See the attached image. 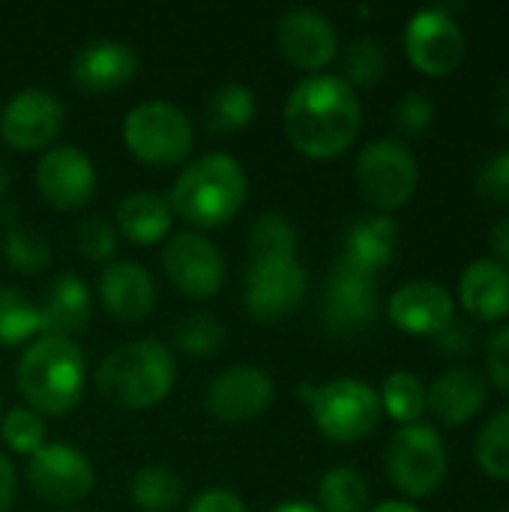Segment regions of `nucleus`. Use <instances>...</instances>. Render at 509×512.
I'll return each mask as SVG.
<instances>
[{
  "mask_svg": "<svg viewBox=\"0 0 509 512\" xmlns=\"http://www.w3.org/2000/svg\"><path fill=\"white\" fill-rule=\"evenodd\" d=\"M6 192H9V168L0 162V198H3Z\"/></svg>",
  "mask_w": 509,
  "mask_h": 512,
  "instance_id": "48",
  "label": "nucleus"
},
{
  "mask_svg": "<svg viewBox=\"0 0 509 512\" xmlns=\"http://www.w3.org/2000/svg\"><path fill=\"white\" fill-rule=\"evenodd\" d=\"M396 249H399V225L393 216L378 213V216L357 219L345 231V243H342L339 258H345V261H351L369 273H381L396 258Z\"/></svg>",
  "mask_w": 509,
  "mask_h": 512,
  "instance_id": "24",
  "label": "nucleus"
},
{
  "mask_svg": "<svg viewBox=\"0 0 509 512\" xmlns=\"http://www.w3.org/2000/svg\"><path fill=\"white\" fill-rule=\"evenodd\" d=\"M36 189L54 210H81L96 192V165L72 144L48 147L36 162Z\"/></svg>",
  "mask_w": 509,
  "mask_h": 512,
  "instance_id": "15",
  "label": "nucleus"
},
{
  "mask_svg": "<svg viewBox=\"0 0 509 512\" xmlns=\"http://www.w3.org/2000/svg\"><path fill=\"white\" fill-rule=\"evenodd\" d=\"M504 512H509V510H504Z\"/></svg>",
  "mask_w": 509,
  "mask_h": 512,
  "instance_id": "51",
  "label": "nucleus"
},
{
  "mask_svg": "<svg viewBox=\"0 0 509 512\" xmlns=\"http://www.w3.org/2000/svg\"><path fill=\"white\" fill-rule=\"evenodd\" d=\"M321 512H369V486L360 471L348 465L330 468L318 483Z\"/></svg>",
  "mask_w": 509,
  "mask_h": 512,
  "instance_id": "30",
  "label": "nucleus"
},
{
  "mask_svg": "<svg viewBox=\"0 0 509 512\" xmlns=\"http://www.w3.org/2000/svg\"><path fill=\"white\" fill-rule=\"evenodd\" d=\"M432 339H435L438 351L447 354V357H465V354L474 348V330H471L465 321H459V318H453V321H450L441 333H435Z\"/></svg>",
  "mask_w": 509,
  "mask_h": 512,
  "instance_id": "41",
  "label": "nucleus"
},
{
  "mask_svg": "<svg viewBox=\"0 0 509 512\" xmlns=\"http://www.w3.org/2000/svg\"><path fill=\"white\" fill-rule=\"evenodd\" d=\"M99 300L111 318L123 324H138L156 312L159 291L153 276L141 264L111 261L99 273Z\"/></svg>",
  "mask_w": 509,
  "mask_h": 512,
  "instance_id": "20",
  "label": "nucleus"
},
{
  "mask_svg": "<svg viewBox=\"0 0 509 512\" xmlns=\"http://www.w3.org/2000/svg\"><path fill=\"white\" fill-rule=\"evenodd\" d=\"M57 512H69V510H57Z\"/></svg>",
  "mask_w": 509,
  "mask_h": 512,
  "instance_id": "50",
  "label": "nucleus"
},
{
  "mask_svg": "<svg viewBox=\"0 0 509 512\" xmlns=\"http://www.w3.org/2000/svg\"><path fill=\"white\" fill-rule=\"evenodd\" d=\"M315 429L336 444H357L381 426L378 390L360 378H333L321 387H300Z\"/></svg>",
  "mask_w": 509,
  "mask_h": 512,
  "instance_id": "5",
  "label": "nucleus"
},
{
  "mask_svg": "<svg viewBox=\"0 0 509 512\" xmlns=\"http://www.w3.org/2000/svg\"><path fill=\"white\" fill-rule=\"evenodd\" d=\"M285 138L306 159H336L360 135L363 108L357 90L339 75H309L285 99Z\"/></svg>",
  "mask_w": 509,
  "mask_h": 512,
  "instance_id": "1",
  "label": "nucleus"
},
{
  "mask_svg": "<svg viewBox=\"0 0 509 512\" xmlns=\"http://www.w3.org/2000/svg\"><path fill=\"white\" fill-rule=\"evenodd\" d=\"M249 252L258 258H297V228L282 213H261L249 228Z\"/></svg>",
  "mask_w": 509,
  "mask_h": 512,
  "instance_id": "31",
  "label": "nucleus"
},
{
  "mask_svg": "<svg viewBox=\"0 0 509 512\" xmlns=\"http://www.w3.org/2000/svg\"><path fill=\"white\" fill-rule=\"evenodd\" d=\"M6 261L18 273H39L51 264V246L30 228H12L6 234Z\"/></svg>",
  "mask_w": 509,
  "mask_h": 512,
  "instance_id": "36",
  "label": "nucleus"
},
{
  "mask_svg": "<svg viewBox=\"0 0 509 512\" xmlns=\"http://www.w3.org/2000/svg\"><path fill=\"white\" fill-rule=\"evenodd\" d=\"M486 369H489V381L509 396V324L489 336Z\"/></svg>",
  "mask_w": 509,
  "mask_h": 512,
  "instance_id": "40",
  "label": "nucleus"
},
{
  "mask_svg": "<svg viewBox=\"0 0 509 512\" xmlns=\"http://www.w3.org/2000/svg\"><path fill=\"white\" fill-rule=\"evenodd\" d=\"M387 72V54L384 45L378 39H354L345 51H342V81L357 87H372L384 78Z\"/></svg>",
  "mask_w": 509,
  "mask_h": 512,
  "instance_id": "34",
  "label": "nucleus"
},
{
  "mask_svg": "<svg viewBox=\"0 0 509 512\" xmlns=\"http://www.w3.org/2000/svg\"><path fill=\"white\" fill-rule=\"evenodd\" d=\"M186 512H249L246 501L231 489H207L201 492Z\"/></svg>",
  "mask_w": 509,
  "mask_h": 512,
  "instance_id": "42",
  "label": "nucleus"
},
{
  "mask_svg": "<svg viewBox=\"0 0 509 512\" xmlns=\"http://www.w3.org/2000/svg\"><path fill=\"white\" fill-rule=\"evenodd\" d=\"M177 381V360L159 339H135L117 345L96 369L99 393L123 411H147L162 405Z\"/></svg>",
  "mask_w": 509,
  "mask_h": 512,
  "instance_id": "4",
  "label": "nucleus"
},
{
  "mask_svg": "<svg viewBox=\"0 0 509 512\" xmlns=\"http://www.w3.org/2000/svg\"><path fill=\"white\" fill-rule=\"evenodd\" d=\"M0 417H3V405H0Z\"/></svg>",
  "mask_w": 509,
  "mask_h": 512,
  "instance_id": "49",
  "label": "nucleus"
},
{
  "mask_svg": "<svg viewBox=\"0 0 509 512\" xmlns=\"http://www.w3.org/2000/svg\"><path fill=\"white\" fill-rule=\"evenodd\" d=\"M24 477L39 501L66 507L84 501L93 492L96 468L84 450L63 441H51L27 459Z\"/></svg>",
  "mask_w": 509,
  "mask_h": 512,
  "instance_id": "9",
  "label": "nucleus"
},
{
  "mask_svg": "<svg viewBox=\"0 0 509 512\" xmlns=\"http://www.w3.org/2000/svg\"><path fill=\"white\" fill-rule=\"evenodd\" d=\"M258 114L255 93L246 84H222L210 93L207 99V129L219 135H231L246 129Z\"/></svg>",
  "mask_w": 509,
  "mask_h": 512,
  "instance_id": "27",
  "label": "nucleus"
},
{
  "mask_svg": "<svg viewBox=\"0 0 509 512\" xmlns=\"http://www.w3.org/2000/svg\"><path fill=\"white\" fill-rule=\"evenodd\" d=\"M477 195L492 204V207H507L509 204V150L492 153L474 177Z\"/></svg>",
  "mask_w": 509,
  "mask_h": 512,
  "instance_id": "38",
  "label": "nucleus"
},
{
  "mask_svg": "<svg viewBox=\"0 0 509 512\" xmlns=\"http://www.w3.org/2000/svg\"><path fill=\"white\" fill-rule=\"evenodd\" d=\"M276 399L273 378L258 366H231L204 390V408L222 423H246L270 411Z\"/></svg>",
  "mask_w": 509,
  "mask_h": 512,
  "instance_id": "16",
  "label": "nucleus"
},
{
  "mask_svg": "<svg viewBox=\"0 0 509 512\" xmlns=\"http://www.w3.org/2000/svg\"><path fill=\"white\" fill-rule=\"evenodd\" d=\"M15 381L27 408L45 417H66L84 396V351L69 336H36L18 360Z\"/></svg>",
  "mask_w": 509,
  "mask_h": 512,
  "instance_id": "2",
  "label": "nucleus"
},
{
  "mask_svg": "<svg viewBox=\"0 0 509 512\" xmlns=\"http://www.w3.org/2000/svg\"><path fill=\"white\" fill-rule=\"evenodd\" d=\"M468 42L459 27V21L435 6V9H420L408 18L405 24V54L411 66L429 78H444L459 63L465 60Z\"/></svg>",
  "mask_w": 509,
  "mask_h": 512,
  "instance_id": "13",
  "label": "nucleus"
},
{
  "mask_svg": "<svg viewBox=\"0 0 509 512\" xmlns=\"http://www.w3.org/2000/svg\"><path fill=\"white\" fill-rule=\"evenodd\" d=\"M369 512H420L414 504H408V501H384V504H378V507H372Z\"/></svg>",
  "mask_w": 509,
  "mask_h": 512,
  "instance_id": "47",
  "label": "nucleus"
},
{
  "mask_svg": "<svg viewBox=\"0 0 509 512\" xmlns=\"http://www.w3.org/2000/svg\"><path fill=\"white\" fill-rule=\"evenodd\" d=\"M306 267L297 258H258L246 270L243 303L252 321L276 324L306 297Z\"/></svg>",
  "mask_w": 509,
  "mask_h": 512,
  "instance_id": "11",
  "label": "nucleus"
},
{
  "mask_svg": "<svg viewBox=\"0 0 509 512\" xmlns=\"http://www.w3.org/2000/svg\"><path fill=\"white\" fill-rule=\"evenodd\" d=\"M18 495V474L9 456L0 453V512H12Z\"/></svg>",
  "mask_w": 509,
  "mask_h": 512,
  "instance_id": "43",
  "label": "nucleus"
},
{
  "mask_svg": "<svg viewBox=\"0 0 509 512\" xmlns=\"http://www.w3.org/2000/svg\"><path fill=\"white\" fill-rule=\"evenodd\" d=\"M36 336H42V318L36 300H30L24 291L12 285H0V345H30Z\"/></svg>",
  "mask_w": 509,
  "mask_h": 512,
  "instance_id": "28",
  "label": "nucleus"
},
{
  "mask_svg": "<svg viewBox=\"0 0 509 512\" xmlns=\"http://www.w3.org/2000/svg\"><path fill=\"white\" fill-rule=\"evenodd\" d=\"M138 69H141V57L132 45L117 39H93L75 51L69 75L81 93L108 96L132 84Z\"/></svg>",
  "mask_w": 509,
  "mask_h": 512,
  "instance_id": "18",
  "label": "nucleus"
},
{
  "mask_svg": "<svg viewBox=\"0 0 509 512\" xmlns=\"http://www.w3.org/2000/svg\"><path fill=\"white\" fill-rule=\"evenodd\" d=\"M495 114H498V123L509 129V78L501 81L495 90Z\"/></svg>",
  "mask_w": 509,
  "mask_h": 512,
  "instance_id": "45",
  "label": "nucleus"
},
{
  "mask_svg": "<svg viewBox=\"0 0 509 512\" xmlns=\"http://www.w3.org/2000/svg\"><path fill=\"white\" fill-rule=\"evenodd\" d=\"M432 123H435V105H432V99L426 93L411 90L393 108V126L405 138H417V135L429 132Z\"/></svg>",
  "mask_w": 509,
  "mask_h": 512,
  "instance_id": "39",
  "label": "nucleus"
},
{
  "mask_svg": "<svg viewBox=\"0 0 509 512\" xmlns=\"http://www.w3.org/2000/svg\"><path fill=\"white\" fill-rule=\"evenodd\" d=\"M489 246L495 252V261L509 270V216H504L492 231H489Z\"/></svg>",
  "mask_w": 509,
  "mask_h": 512,
  "instance_id": "44",
  "label": "nucleus"
},
{
  "mask_svg": "<svg viewBox=\"0 0 509 512\" xmlns=\"http://www.w3.org/2000/svg\"><path fill=\"white\" fill-rule=\"evenodd\" d=\"M162 270L171 288L189 300H210L225 285V255L198 231H180L165 240Z\"/></svg>",
  "mask_w": 509,
  "mask_h": 512,
  "instance_id": "10",
  "label": "nucleus"
},
{
  "mask_svg": "<svg viewBox=\"0 0 509 512\" xmlns=\"http://www.w3.org/2000/svg\"><path fill=\"white\" fill-rule=\"evenodd\" d=\"M270 512H321L315 504H309V501H282V504H276Z\"/></svg>",
  "mask_w": 509,
  "mask_h": 512,
  "instance_id": "46",
  "label": "nucleus"
},
{
  "mask_svg": "<svg viewBox=\"0 0 509 512\" xmlns=\"http://www.w3.org/2000/svg\"><path fill=\"white\" fill-rule=\"evenodd\" d=\"M378 315V273L339 258L324 285V324L333 333L354 336L372 327Z\"/></svg>",
  "mask_w": 509,
  "mask_h": 512,
  "instance_id": "14",
  "label": "nucleus"
},
{
  "mask_svg": "<svg viewBox=\"0 0 509 512\" xmlns=\"http://www.w3.org/2000/svg\"><path fill=\"white\" fill-rule=\"evenodd\" d=\"M171 204L156 192H129L114 210V228L135 246H156L171 234Z\"/></svg>",
  "mask_w": 509,
  "mask_h": 512,
  "instance_id": "25",
  "label": "nucleus"
},
{
  "mask_svg": "<svg viewBox=\"0 0 509 512\" xmlns=\"http://www.w3.org/2000/svg\"><path fill=\"white\" fill-rule=\"evenodd\" d=\"M387 318L408 336H435L456 318V303L441 282L414 279L390 294Z\"/></svg>",
  "mask_w": 509,
  "mask_h": 512,
  "instance_id": "19",
  "label": "nucleus"
},
{
  "mask_svg": "<svg viewBox=\"0 0 509 512\" xmlns=\"http://www.w3.org/2000/svg\"><path fill=\"white\" fill-rule=\"evenodd\" d=\"M39 306L42 336H69L84 330L93 312V294L75 273H60L48 282Z\"/></svg>",
  "mask_w": 509,
  "mask_h": 512,
  "instance_id": "23",
  "label": "nucleus"
},
{
  "mask_svg": "<svg viewBox=\"0 0 509 512\" xmlns=\"http://www.w3.org/2000/svg\"><path fill=\"white\" fill-rule=\"evenodd\" d=\"M378 399H381V411L399 426H414L429 411L426 384L414 372H405V369L384 378Z\"/></svg>",
  "mask_w": 509,
  "mask_h": 512,
  "instance_id": "29",
  "label": "nucleus"
},
{
  "mask_svg": "<svg viewBox=\"0 0 509 512\" xmlns=\"http://www.w3.org/2000/svg\"><path fill=\"white\" fill-rule=\"evenodd\" d=\"M276 45L291 66L303 72H321L339 54V33L324 12L291 9L276 24Z\"/></svg>",
  "mask_w": 509,
  "mask_h": 512,
  "instance_id": "17",
  "label": "nucleus"
},
{
  "mask_svg": "<svg viewBox=\"0 0 509 512\" xmlns=\"http://www.w3.org/2000/svg\"><path fill=\"white\" fill-rule=\"evenodd\" d=\"M429 411L438 417L444 426H465L471 423L489 399V381L468 369V366H453L441 372L432 387H426Z\"/></svg>",
  "mask_w": 509,
  "mask_h": 512,
  "instance_id": "21",
  "label": "nucleus"
},
{
  "mask_svg": "<svg viewBox=\"0 0 509 512\" xmlns=\"http://www.w3.org/2000/svg\"><path fill=\"white\" fill-rule=\"evenodd\" d=\"M75 246L87 261L105 264L117 252V228L102 216H84L75 225Z\"/></svg>",
  "mask_w": 509,
  "mask_h": 512,
  "instance_id": "37",
  "label": "nucleus"
},
{
  "mask_svg": "<svg viewBox=\"0 0 509 512\" xmlns=\"http://www.w3.org/2000/svg\"><path fill=\"white\" fill-rule=\"evenodd\" d=\"M183 480L165 465H144L129 483L132 504L144 512H174L183 504Z\"/></svg>",
  "mask_w": 509,
  "mask_h": 512,
  "instance_id": "26",
  "label": "nucleus"
},
{
  "mask_svg": "<svg viewBox=\"0 0 509 512\" xmlns=\"http://www.w3.org/2000/svg\"><path fill=\"white\" fill-rule=\"evenodd\" d=\"M477 465L492 480H509V408L498 411L474 441Z\"/></svg>",
  "mask_w": 509,
  "mask_h": 512,
  "instance_id": "33",
  "label": "nucleus"
},
{
  "mask_svg": "<svg viewBox=\"0 0 509 512\" xmlns=\"http://www.w3.org/2000/svg\"><path fill=\"white\" fill-rule=\"evenodd\" d=\"M225 324L210 312H189L174 327V345L186 357H213L225 345Z\"/></svg>",
  "mask_w": 509,
  "mask_h": 512,
  "instance_id": "32",
  "label": "nucleus"
},
{
  "mask_svg": "<svg viewBox=\"0 0 509 512\" xmlns=\"http://www.w3.org/2000/svg\"><path fill=\"white\" fill-rule=\"evenodd\" d=\"M66 120L63 102L42 87H24L0 108V138L18 153H45Z\"/></svg>",
  "mask_w": 509,
  "mask_h": 512,
  "instance_id": "12",
  "label": "nucleus"
},
{
  "mask_svg": "<svg viewBox=\"0 0 509 512\" xmlns=\"http://www.w3.org/2000/svg\"><path fill=\"white\" fill-rule=\"evenodd\" d=\"M447 444L435 426L414 423L390 435L384 447L387 480L408 498H426L447 480Z\"/></svg>",
  "mask_w": 509,
  "mask_h": 512,
  "instance_id": "7",
  "label": "nucleus"
},
{
  "mask_svg": "<svg viewBox=\"0 0 509 512\" xmlns=\"http://www.w3.org/2000/svg\"><path fill=\"white\" fill-rule=\"evenodd\" d=\"M126 150L147 168L183 165L195 144V126L186 111L171 102H138L123 120Z\"/></svg>",
  "mask_w": 509,
  "mask_h": 512,
  "instance_id": "6",
  "label": "nucleus"
},
{
  "mask_svg": "<svg viewBox=\"0 0 509 512\" xmlns=\"http://www.w3.org/2000/svg\"><path fill=\"white\" fill-rule=\"evenodd\" d=\"M354 180L369 207L378 213H393L405 207L420 183V168L414 153L396 138L369 141L354 165Z\"/></svg>",
  "mask_w": 509,
  "mask_h": 512,
  "instance_id": "8",
  "label": "nucleus"
},
{
  "mask_svg": "<svg viewBox=\"0 0 509 512\" xmlns=\"http://www.w3.org/2000/svg\"><path fill=\"white\" fill-rule=\"evenodd\" d=\"M0 438L3 444L18 453V456H33L36 450H42L48 441H45V420L42 414H36L33 408L27 405H18V408H9L3 417H0Z\"/></svg>",
  "mask_w": 509,
  "mask_h": 512,
  "instance_id": "35",
  "label": "nucleus"
},
{
  "mask_svg": "<svg viewBox=\"0 0 509 512\" xmlns=\"http://www.w3.org/2000/svg\"><path fill=\"white\" fill-rule=\"evenodd\" d=\"M249 198V177L237 156L204 153L189 162L171 195V213L195 228H219L240 216Z\"/></svg>",
  "mask_w": 509,
  "mask_h": 512,
  "instance_id": "3",
  "label": "nucleus"
},
{
  "mask_svg": "<svg viewBox=\"0 0 509 512\" xmlns=\"http://www.w3.org/2000/svg\"><path fill=\"white\" fill-rule=\"evenodd\" d=\"M459 303L462 309L483 321L495 324L509 315V270L495 258L471 261L459 276Z\"/></svg>",
  "mask_w": 509,
  "mask_h": 512,
  "instance_id": "22",
  "label": "nucleus"
}]
</instances>
